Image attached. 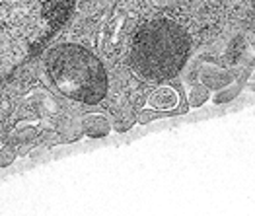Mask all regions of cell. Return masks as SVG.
<instances>
[{
  "label": "cell",
  "instance_id": "6da1fadb",
  "mask_svg": "<svg viewBox=\"0 0 255 216\" xmlns=\"http://www.w3.org/2000/svg\"><path fill=\"white\" fill-rule=\"evenodd\" d=\"M191 51L187 29L171 18L140 25L130 45V66L144 80H170L185 66Z\"/></svg>",
  "mask_w": 255,
  "mask_h": 216
},
{
  "label": "cell",
  "instance_id": "7a4b0ae2",
  "mask_svg": "<svg viewBox=\"0 0 255 216\" xmlns=\"http://www.w3.org/2000/svg\"><path fill=\"white\" fill-rule=\"evenodd\" d=\"M47 72L66 98L80 104H100L107 92V72L100 59L76 43L57 45L47 55Z\"/></svg>",
  "mask_w": 255,
  "mask_h": 216
},
{
  "label": "cell",
  "instance_id": "3957f363",
  "mask_svg": "<svg viewBox=\"0 0 255 216\" xmlns=\"http://www.w3.org/2000/svg\"><path fill=\"white\" fill-rule=\"evenodd\" d=\"M175 104H177V94L170 86L156 88L148 98V106L156 111H170L171 108H175Z\"/></svg>",
  "mask_w": 255,
  "mask_h": 216
},
{
  "label": "cell",
  "instance_id": "277c9868",
  "mask_svg": "<svg viewBox=\"0 0 255 216\" xmlns=\"http://www.w3.org/2000/svg\"><path fill=\"white\" fill-rule=\"evenodd\" d=\"M10 162H12V152L8 150V148H4V150L0 152V164L6 166V164H10Z\"/></svg>",
  "mask_w": 255,
  "mask_h": 216
}]
</instances>
